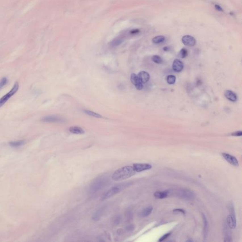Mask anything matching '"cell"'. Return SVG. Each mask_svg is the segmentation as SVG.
<instances>
[{"label": "cell", "mask_w": 242, "mask_h": 242, "mask_svg": "<svg viewBox=\"0 0 242 242\" xmlns=\"http://www.w3.org/2000/svg\"><path fill=\"white\" fill-rule=\"evenodd\" d=\"M222 156L224 157L226 160L231 164V165L235 166H239V163L237 158L233 156L232 155H230L229 154L223 153Z\"/></svg>", "instance_id": "30bf717a"}, {"label": "cell", "mask_w": 242, "mask_h": 242, "mask_svg": "<svg viewBox=\"0 0 242 242\" xmlns=\"http://www.w3.org/2000/svg\"><path fill=\"white\" fill-rule=\"evenodd\" d=\"M174 212L175 213H183V214H185V211L184 210L180 209V208H177L173 210Z\"/></svg>", "instance_id": "1f68e13d"}, {"label": "cell", "mask_w": 242, "mask_h": 242, "mask_svg": "<svg viewBox=\"0 0 242 242\" xmlns=\"http://www.w3.org/2000/svg\"><path fill=\"white\" fill-rule=\"evenodd\" d=\"M134 229V226L132 224L129 225L126 227V230L128 231H133Z\"/></svg>", "instance_id": "4dcf8cb0"}, {"label": "cell", "mask_w": 242, "mask_h": 242, "mask_svg": "<svg viewBox=\"0 0 242 242\" xmlns=\"http://www.w3.org/2000/svg\"><path fill=\"white\" fill-rule=\"evenodd\" d=\"M215 8L216 9L217 11H223L222 8H221V6H220V5H218V4H216L215 5Z\"/></svg>", "instance_id": "d6a6232c"}, {"label": "cell", "mask_w": 242, "mask_h": 242, "mask_svg": "<svg viewBox=\"0 0 242 242\" xmlns=\"http://www.w3.org/2000/svg\"><path fill=\"white\" fill-rule=\"evenodd\" d=\"M176 80V78L174 75H168L166 78V81L169 84H174Z\"/></svg>", "instance_id": "cb8c5ba5"}, {"label": "cell", "mask_w": 242, "mask_h": 242, "mask_svg": "<svg viewBox=\"0 0 242 242\" xmlns=\"http://www.w3.org/2000/svg\"><path fill=\"white\" fill-rule=\"evenodd\" d=\"M138 77L142 83H146L149 82L150 76L149 73L145 71H141L138 73Z\"/></svg>", "instance_id": "4fadbf2b"}, {"label": "cell", "mask_w": 242, "mask_h": 242, "mask_svg": "<svg viewBox=\"0 0 242 242\" xmlns=\"http://www.w3.org/2000/svg\"><path fill=\"white\" fill-rule=\"evenodd\" d=\"M179 55L182 58H185L188 55V51L185 48H182L179 52Z\"/></svg>", "instance_id": "484cf974"}, {"label": "cell", "mask_w": 242, "mask_h": 242, "mask_svg": "<svg viewBox=\"0 0 242 242\" xmlns=\"http://www.w3.org/2000/svg\"><path fill=\"white\" fill-rule=\"evenodd\" d=\"M203 219L204 224V238H206L208 234V221L204 214H203Z\"/></svg>", "instance_id": "ffe728a7"}, {"label": "cell", "mask_w": 242, "mask_h": 242, "mask_svg": "<svg viewBox=\"0 0 242 242\" xmlns=\"http://www.w3.org/2000/svg\"><path fill=\"white\" fill-rule=\"evenodd\" d=\"M131 81L132 83L136 88L137 89L141 90L143 89V83L141 82V80L138 77V75H137L134 73H132L131 76Z\"/></svg>", "instance_id": "52a82bcc"}, {"label": "cell", "mask_w": 242, "mask_h": 242, "mask_svg": "<svg viewBox=\"0 0 242 242\" xmlns=\"http://www.w3.org/2000/svg\"><path fill=\"white\" fill-rule=\"evenodd\" d=\"M83 112H84V113H85L86 114H87L88 116H91L94 117H95V118H102V117L101 115H100V114H97V113H95L94 112L90 111V110H83Z\"/></svg>", "instance_id": "44dd1931"}, {"label": "cell", "mask_w": 242, "mask_h": 242, "mask_svg": "<svg viewBox=\"0 0 242 242\" xmlns=\"http://www.w3.org/2000/svg\"><path fill=\"white\" fill-rule=\"evenodd\" d=\"M170 235V233H167V234H165L164 235H163L161 237L160 239H159L158 241L159 242H162V241H164L165 239H166V238L168 237L169 235Z\"/></svg>", "instance_id": "f1b7e54d"}, {"label": "cell", "mask_w": 242, "mask_h": 242, "mask_svg": "<svg viewBox=\"0 0 242 242\" xmlns=\"http://www.w3.org/2000/svg\"><path fill=\"white\" fill-rule=\"evenodd\" d=\"M123 42V39L120 37H117L113 40L111 42L112 47H116L120 45Z\"/></svg>", "instance_id": "603a6c76"}, {"label": "cell", "mask_w": 242, "mask_h": 242, "mask_svg": "<svg viewBox=\"0 0 242 242\" xmlns=\"http://www.w3.org/2000/svg\"><path fill=\"white\" fill-rule=\"evenodd\" d=\"M134 169L136 172H141L143 171L149 170L152 168V166L148 164H134L133 165Z\"/></svg>", "instance_id": "9c48e42d"}, {"label": "cell", "mask_w": 242, "mask_h": 242, "mask_svg": "<svg viewBox=\"0 0 242 242\" xmlns=\"http://www.w3.org/2000/svg\"><path fill=\"white\" fill-rule=\"evenodd\" d=\"M224 95L228 99L232 102H235L237 99V95L231 90H227L225 92Z\"/></svg>", "instance_id": "5bb4252c"}, {"label": "cell", "mask_w": 242, "mask_h": 242, "mask_svg": "<svg viewBox=\"0 0 242 242\" xmlns=\"http://www.w3.org/2000/svg\"><path fill=\"white\" fill-rule=\"evenodd\" d=\"M70 132L72 133L76 134H82L84 133V131L83 129L79 126H72L69 128Z\"/></svg>", "instance_id": "2e32d148"}, {"label": "cell", "mask_w": 242, "mask_h": 242, "mask_svg": "<svg viewBox=\"0 0 242 242\" xmlns=\"http://www.w3.org/2000/svg\"><path fill=\"white\" fill-rule=\"evenodd\" d=\"M136 172L133 166H124L116 171L112 175V178L116 181L123 180L133 176Z\"/></svg>", "instance_id": "6da1fadb"}, {"label": "cell", "mask_w": 242, "mask_h": 242, "mask_svg": "<svg viewBox=\"0 0 242 242\" xmlns=\"http://www.w3.org/2000/svg\"><path fill=\"white\" fill-rule=\"evenodd\" d=\"M130 184L131 183H122L110 188L103 194L100 200L101 201H104L113 197V196L115 195L116 194L120 192L122 190H124V189L130 185Z\"/></svg>", "instance_id": "3957f363"}, {"label": "cell", "mask_w": 242, "mask_h": 242, "mask_svg": "<svg viewBox=\"0 0 242 242\" xmlns=\"http://www.w3.org/2000/svg\"><path fill=\"white\" fill-rule=\"evenodd\" d=\"M151 60L153 62L157 64H160L163 62L162 58L158 55H154L152 57Z\"/></svg>", "instance_id": "d4e9b609"}, {"label": "cell", "mask_w": 242, "mask_h": 242, "mask_svg": "<svg viewBox=\"0 0 242 242\" xmlns=\"http://www.w3.org/2000/svg\"><path fill=\"white\" fill-rule=\"evenodd\" d=\"M168 195L170 193L182 199L191 201L194 199L195 194L192 191L188 189H180L174 190H168Z\"/></svg>", "instance_id": "7a4b0ae2"}, {"label": "cell", "mask_w": 242, "mask_h": 242, "mask_svg": "<svg viewBox=\"0 0 242 242\" xmlns=\"http://www.w3.org/2000/svg\"><path fill=\"white\" fill-rule=\"evenodd\" d=\"M26 141L25 140H20V141H10L9 142V144L11 147L18 148L24 145Z\"/></svg>", "instance_id": "e0dca14e"}, {"label": "cell", "mask_w": 242, "mask_h": 242, "mask_svg": "<svg viewBox=\"0 0 242 242\" xmlns=\"http://www.w3.org/2000/svg\"><path fill=\"white\" fill-rule=\"evenodd\" d=\"M183 62L178 59H176L174 61L173 63V69L176 72H180L183 70Z\"/></svg>", "instance_id": "7c38bea8"}, {"label": "cell", "mask_w": 242, "mask_h": 242, "mask_svg": "<svg viewBox=\"0 0 242 242\" xmlns=\"http://www.w3.org/2000/svg\"><path fill=\"white\" fill-rule=\"evenodd\" d=\"M139 30H138V29H135V30H131V34H137L139 33Z\"/></svg>", "instance_id": "836d02e7"}, {"label": "cell", "mask_w": 242, "mask_h": 242, "mask_svg": "<svg viewBox=\"0 0 242 242\" xmlns=\"http://www.w3.org/2000/svg\"><path fill=\"white\" fill-rule=\"evenodd\" d=\"M19 89V84L18 82H16L13 86L11 90L7 93L6 94L3 96L1 99H0V107H3L8 101L9 99L12 97L15 94L16 92L18 91Z\"/></svg>", "instance_id": "5b68a950"}, {"label": "cell", "mask_w": 242, "mask_h": 242, "mask_svg": "<svg viewBox=\"0 0 242 242\" xmlns=\"http://www.w3.org/2000/svg\"><path fill=\"white\" fill-rule=\"evenodd\" d=\"M165 40V37L163 36H158L152 39V42L155 44H160Z\"/></svg>", "instance_id": "7402d4cb"}, {"label": "cell", "mask_w": 242, "mask_h": 242, "mask_svg": "<svg viewBox=\"0 0 242 242\" xmlns=\"http://www.w3.org/2000/svg\"><path fill=\"white\" fill-rule=\"evenodd\" d=\"M8 82V80L6 77H3L0 80V89L5 86Z\"/></svg>", "instance_id": "4316f807"}, {"label": "cell", "mask_w": 242, "mask_h": 242, "mask_svg": "<svg viewBox=\"0 0 242 242\" xmlns=\"http://www.w3.org/2000/svg\"><path fill=\"white\" fill-rule=\"evenodd\" d=\"M231 135L234 136H241L242 135V131H237L232 133Z\"/></svg>", "instance_id": "f546056e"}, {"label": "cell", "mask_w": 242, "mask_h": 242, "mask_svg": "<svg viewBox=\"0 0 242 242\" xmlns=\"http://www.w3.org/2000/svg\"><path fill=\"white\" fill-rule=\"evenodd\" d=\"M182 41L184 45L187 47H193L195 45L196 40L191 36L186 35L183 36L182 38Z\"/></svg>", "instance_id": "8992f818"}, {"label": "cell", "mask_w": 242, "mask_h": 242, "mask_svg": "<svg viewBox=\"0 0 242 242\" xmlns=\"http://www.w3.org/2000/svg\"><path fill=\"white\" fill-rule=\"evenodd\" d=\"M154 195L156 198L162 199L166 198L168 197V193L167 191H157L154 193Z\"/></svg>", "instance_id": "ac0fdd59"}, {"label": "cell", "mask_w": 242, "mask_h": 242, "mask_svg": "<svg viewBox=\"0 0 242 242\" xmlns=\"http://www.w3.org/2000/svg\"><path fill=\"white\" fill-rule=\"evenodd\" d=\"M107 183V178L104 176L100 177L96 179L92 183L89 189L90 193H94L101 190L106 186Z\"/></svg>", "instance_id": "277c9868"}, {"label": "cell", "mask_w": 242, "mask_h": 242, "mask_svg": "<svg viewBox=\"0 0 242 242\" xmlns=\"http://www.w3.org/2000/svg\"><path fill=\"white\" fill-rule=\"evenodd\" d=\"M152 210H153V207L151 206L147 207L139 213V216L141 218L148 217V216H149L151 213Z\"/></svg>", "instance_id": "9a60e30c"}, {"label": "cell", "mask_w": 242, "mask_h": 242, "mask_svg": "<svg viewBox=\"0 0 242 242\" xmlns=\"http://www.w3.org/2000/svg\"><path fill=\"white\" fill-rule=\"evenodd\" d=\"M227 222L228 227L231 229L235 228L237 225L235 214H230L227 217Z\"/></svg>", "instance_id": "8fae6325"}, {"label": "cell", "mask_w": 242, "mask_h": 242, "mask_svg": "<svg viewBox=\"0 0 242 242\" xmlns=\"http://www.w3.org/2000/svg\"><path fill=\"white\" fill-rule=\"evenodd\" d=\"M41 121L45 122H64V120L57 116H50L43 117Z\"/></svg>", "instance_id": "ba28073f"}, {"label": "cell", "mask_w": 242, "mask_h": 242, "mask_svg": "<svg viewBox=\"0 0 242 242\" xmlns=\"http://www.w3.org/2000/svg\"><path fill=\"white\" fill-rule=\"evenodd\" d=\"M104 208H102L99 210H98L93 216V217H92V219L94 220H99L101 217L103 215V213L104 212Z\"/></svg>", "instance_id": "d6986e66"}, {"label": "cell", "mask_w": 242, "mask_h": 242, "mask_svg": "<svg viewBox=\"0 0 242 242\" xmlns=\"http://www.w3.org/2000/svg\"><path fill=\"white\" fill-rule=\"evenodd\" d=\"M121 220H122V218H121V216H116V217H115V218L114 220V223L116 225H119L121 222Z\"/></svg>", "instance_id": "83f0119b"}]
</instances>
